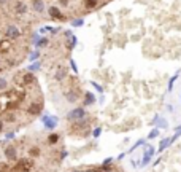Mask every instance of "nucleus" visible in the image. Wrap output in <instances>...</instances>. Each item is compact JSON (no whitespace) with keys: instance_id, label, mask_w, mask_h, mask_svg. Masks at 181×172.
I'll return each instance as SVG.
<instances>
[{"instance_id":"1","label":"nucleus","mask_w":181,"mask_h":172,"mask_svg":"<svg viewBox=\"0 0 181 172\" xmlns=\"http://www.w3.org/2000/svg\"><path fill=\"white\" fill-rule=\"evenodd\" d=\"M43 108L45 97L33 72L14 69L0 75V120L5 124L6 140L33 123Z\"/></svg>"},{"instance_id":"2","label":"nucleus","mask_w":181,"mask_h":172,"mask_svg":"<svg viewBox=\"0 0 181 172\" xmlns=\"http://www.w3.org/2000/svg\"><path fill=\"white\" fill-rule=\"evenodd\" d=\"M33 26L0 6V75L18 69L29 57Z\"/></svg>"},{"instance_id":"3","label":"nucleus","mask_w":181,"mask_h":172,"mask_svg":"<svg viewBox=\"0 0 181 172\" xmlns=\"http://www.w3.org/2000/svg\"><path fill=\"white\" fill-rule=\"evenodd\" d=\"M3 2L5 0H0V3ZM18 2H22L27 6L30 22L35 26L48 19V8L61 10L68 21L73 18H84L115 0H18Z\"/></svg>"},{"instance_id":"4","label":"nucleus","mask_w":181,"mask_h":172,"mask_svg":"<svg viewBox=\"0 0 181 172\" xmlns=\"http://www.w3.org/2000/svg\"><path fill=\"white\" fill-rule=\"evenodd\" d=\"M51 92V100L57 105V108L64 110L65 105H75L80 104L83 107V99H84V92L83 86L75 75H68L62 83L48 86ZM67 108V107H65Z\"/></svg>"},{"instance_id":"5","label":"nucleus","mask_w":181,"mask_h":172,"mask_svg":"<svg viewBox=\"0 0 181 172\" xmlns=\"http://www.w3.org/2000/svg\"><path fill=\"white\" fill-rule=\"evenodd\" d=\"M94 123H95V118L88 113L84 118L67 124V131H68L70 135H75V137H88L90 134V128H92Z\"/></svg>"},{"instance_id":"6","label":"nucleus","mask_w":181,"mask_h":172,"mask_svg":"<svg viewBox=\"0 0 181 172\" xmlns=\"http://www.w3.org/2000/svg\"><path fill=\"white\" fill-rule=\"evenodd\" d=\"M86 115H88V112H86L84 107H73L72 110L65 115V120H67V123H72V121H76V120L84 118Z\"/></svg>"},{"instance_id":"7","label":"nucleus","mask_w":181,"mask_h":172,"mask_svg":"<svg viewBox=\"0 0 181 172\" xmlns=\"http://www.w3.org/2000/svg\"><path fill=\"white\" fill-rule=\"evenodd\" d=\"M41 121H43V124H45V128L48 129V131H53V129L56 128V124H57V120L53 118V116H48V115L43 116Z\"/></svg>"},{"instance_id":"8","label":"nucleus","mask_w":181,"mask_h":172,"mask_svg":"<svg viewBox=\"0 0 181 172\" xmlns=\"http://www.w3.org/2000/svg\"><path fill=\"white\" fill-rule=\"evenodd\" d=\"M95 104V96L92 92H84V99H83V107H89V105Z\"/></svg>"},{"instance_id":"9","label":"nucleus","mask_w":181,"mask_h":172,"mask_svg":"<svg viewBox=\"0 0 181 172\" xmlns=\"http://www.w3.org/2000/svg\"><path fill=\"white\" fill-rule=\"evenodd\" d=\"M168 143H170V139H162V142H160V147H159V150L162 151L165 150V147H168Z\"/></svg>"},{"instance_id":"10","label":"nucleus","mask_w":181,"mask_h":172,"mask_svg":"<svg viewBox=\"0 0 181 172\" xmlns=\"http://www.w3.org/2000/svg\"><path fill=\"white\" fill-rule=\"evenodd\" d=\"M157 135H159V129H154V131H151V134H149V139L157 137Z\"/></svg>"},{"instance_id":"11","label":"nucleus","mask_w":181,"mask_h":172,"mask_svg":"<svg viewBox=\"0 0 181 172\" xmlns=\"http://www.w3.org/2000/svg\"><path fill=\"white\" fill-rule=\"evenodd\" d=\"M175 80H176V75L173 77L170 81H168V91H172V88H173V81H175Z\"/></svg>"},{"instance_id":"12","label":"nucleus","mask_w":181,"mask_h":172,"mask_svg":"<svg viewBox=\"0 0 181 172\" xmlns=\"http://www.w3.org/2000/svg\"><path fill=\"white\" fill-rule=\"evenodd\" d=\"M100 132H102V129H100V128H97L95 131L92 132V135H94V137H99V135H100Z\"/></svg>"},{"instance_id":"13","label":"nucleus","mask_w":181,"mask_h":172,"mask_svg":"<svg viewBox=\"0 0 181 172\" xmlns=\"http://www.w3.org/2000/svg\"><path fill=\"white\" fill-rule=\"evenodd\" d=\"M116 172H124V171L121 169V167H118V169H116Z\"/></svg>"}]
</instances>
